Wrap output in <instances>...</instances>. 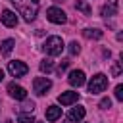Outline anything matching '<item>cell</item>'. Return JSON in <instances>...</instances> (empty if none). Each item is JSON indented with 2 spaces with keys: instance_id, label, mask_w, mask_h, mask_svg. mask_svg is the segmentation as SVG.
<instances>
[{
  "instance_id": "obj_1",
  "label": "cell",
  "mask_w": 123,
  "mask_h": 123,
  "mask_svg": "<svg viewBox=\"0 0 123 123\" xmlns=\"http://www.w3.org/2000/svg\"><path fill=\"white\" fill-rule=\"evenodd\" d=\"M12 4L25 21H33L38 13V0H12Z\"/></svg>"
},
{
  "instance_id": "obj_2",
  "label": "cell",
  "mask_w": 123,
  "mask_h": 123,
  "mask_svg": "<svg viewBox=\"0 0 123 123\" xmlns=\"http://www.w3.org/2000/svg\"><path fill=\"white\" fill-rule=\"evenodd\" d=\"M63 40L60 38V37H48L46 38V42L42 44V50L48 54V56H60L62 52H63Z\"/></svg>"
},
{
  "instance_id": "obj_3",
  "label": "cell",
  "mask_w": 123,
  "mask_h": 123,
  "mask_svg": "<svg viewBox=\"0 0 123 123\" xmlns=\"http://www.w3.org/2000/svg\"><path fill=\"white\" fill-rule=\"evenodd\" d=\"M108 88V77L104 75V73H96L92 79H90V83H88V92L90 94H100V92H104Z\"/></svg>"
},
{
  "instance_id": "obj_4",
  "label": "cell",
  "mask_w": 123,
  "mask_h": 123,
  "mask_svg": "<svg viewBox=\"0 0 123 123\" xmlns=\"http://www.w3.org/2000/svg\"><path fill=\"white\" fill-rule=\"evenodd\" d=\"M50 88H52V81H50L48 77H37V79L33 81V90H35L38 96H44Z\"/></svg>"
},
{
  "instance_id": "obj_5",
  "label": "cell",
  "mask_w": 123,
  "mask_h": 123,
  "mask_svg": "<svg viewBox=\"0 0 123 123\" xmlns=\"http://www.w3.org/2000/svg\"><path fill=\"white\" fill-rule=\"evenodd\" d=\"M46 17H48V21H52L56 25H62V23L67 21V15H65V12L62 8H48L46 10Z\"/></svg>"
},
{
  "instance_id": "obj_6",
  "label": "cell",
  "mask_w": 123,
  "mask_h": 123,
  "mask_svg": "<svg viewBox=\"0 0 123 123\" xmlns=\"http://www.w3.org/2000/svg\"><path fill=\"white\" fill-rule=\"evenodd\" d=\"M8 71H10L12 77H23V75H27L29 67H27V63L19 62V60H13V62H8Z\"/></svg>"
},
{
  "instance_id": "obj_7",
  "label": "cell",
  "mask_w": 123,
  "mask_h": 123,
  "mask_svg": "<svg viewBox=\"0 0 123 123\" xmlns=\"http://www.w3.org/2000/svg\"><path fill=\"white\" fill-rule=\"evenodd\" d=\"M67 81H69V85H71V86H77V88H79V86H83V85H85V81H86V79H85V71H83V69H73V71L69 73Z\"/></svg>"
},
{
  "instance_id": "obj_8",
  "label": "cell",
  "mask_w": 123,
  "mask_h": 123,
  "mask_svg": "<svg viewBox=\"0 0 123 123\" xmlns=\"http://www.w3.org/2000/svg\"><path fill=\"white\" fill-rule=\"evenodd\" d=\"M8 94L15 100H27V90L21 86V85H15V83H10L8 85Z\"/></svg>"
},
{
  "instance_id": "obj_9",
  "label": "cell",
  "mask_w": 123,
  "mask_h": 123,
  "mask_svg": "<svg viewBox=\"0 0 123 123\" xmlns=\"http://www.w3.org/2000/svg\"><path fill=\"white\" fill-rule=\"evenodd\" d=\"M117 12H119V2H117V0H108V2L104 4V8H102V15H104L106 19L117 15Z\"/></svg>"
},
{
  "instance_id": "obj_10",
  "label": "cell",
  "mask_w": 123,
  "mask_h": 123,
  "mask_svg": "<svg viewBox=\"0 0 123 123\" xmlns=\"http://www.w3.org/2000/svg\"><path fill=\"white\" fill-rule=\"evenodd\" d=\"M77 100H79V92H73V90L62 92V94L58 96V102H60L62 106H71V104H75Z\"/></svg>"
},
{
  "instance_id": "obj_11",
  "label": "cell",
  "mask_w": 123,
  "mask_h": 123,
  "mask_svg": "<svg viewBox=\"0 0 123 123\" xmlns=\"http://www.w3.org/2000/svg\"><path fill=\"white\" fill-rule=\"evenodd\" d=\"M0 17H2V23H4L6 27H15V25H17V15H15V12H12V10H4Z\"/></svg>"
},
{
  "instance_id": "obj_12",
  "label": "cell",
  "mask_w": 123,
  "mask_h": 123,
  "mask_svg": "<svg viewBox=\"0 0 123 123\" xmlns=\"http://www.w3.org/2000/svg\"><path fill=\"white\" fill-rule=\"evenodd\" d=\"M85 108L83 106H77V108H71V111L67 113V121H81L85 117Z\"/></svg>"
},
{
  "instance_id": "obj_13",
  "label": "cell",
  "mask_w": 123,
  "mask_h": 123,
  "mask_svg": "<svg viewBox=\"0 0 123 123\" xmlns=\"http://www.w3.org/2000/svg\"><path fill=\"white\" fill-rule=\"evenodd\" d=\"M13 46H15V40H13V38L2 40V42H0V54H2V56H10V52L13 50Z\"/></svg>"
},
{
  "instance_id": "obj_14",
  "label": "cell",
  "mask_w": 123,
  "mask_h": 123,
  "mask_svg": "<svg viewBox=\"0 0 123 123\" xmlns=\"http://www.w3.org/2000/svg\"><path fill=\"white\" fill-rule=\"evenodd\" d=\"M60 115H62V108H58V106H48L46 108V119L48 121H56Z\"/></svg>"
},
{
  "instance_id": "obj_15",
  "label": "cell",
  "mask_w": 123,
  "mask_h": 123,
  "mask_svg": "<svg viewBox=\"0 0 123 123\" xmlns=\"http://www.w3.org/2000/svg\"><path fill=\"white\" fill-rule=\"evenodd\" d=\"M75 10L83 12L85 15H90V13H92V8H90V6H88L85 0H77V2H75Z\"/></svg>"
},
{
  "instance_id": "obj_16",
  "label": "cell",
  "mask_w": 123,
  "mask_h": 123,
  "mask_svg": "<svg viewBox=\"0 0 123 123\" xmlns=\"http://www.w3.org/2000/svg\"><path fill=\"white\" fill-rule=\"evenodd\" d=\"M83 35H85L86 38H96V40H98V38H102V35H104V33H102L100 29H85V31H83Z\"/></svg>"
},
{
  "instance_id": "obj_17",
  "label": "cell",
  "mask_w": 123,
  "mask_h": 123,
  "mask_svg": "<svg viewBox=\"0 0 123 123\" xmlns=\"http://www.w3.org/2000/svg\"><path fill=\"white\" fill-rule=\"evenodd\" d=\"M38 67H40V71H42V73H50V71H52V67H54V62H52L50 58H46V60H42V62H40V65H38Z\"/></svg>"
},
{
  "instance_id": "obj_18",
  "label": "cell",
  "mask_w": 123,
  "mask_h": 123,
  "mask_svg": "<svg viewBox=\"0 0 123 123\" xmlns=\"http://www.w3.org/2000/svg\"><path fill=\"white\" fill-rule=\"evenodd\" d=\"M17 123H37V121H35V117L31 113H21L17 117Z\"/></svg>"
},
{
  "instance_id": "obj_19",
  "label": "cell",
  "mask_w": 123,
  "mask_h": 123,
  "mask_svg": "<svg viewBox=\"0 0 123 123\" xmlns=\"http://www.w3.org/2000/svg\"><path fill=\"white\" fill-rule=\"evenodd\" d=\"M79 52H81V44H79L77 40L69 42V54H71V56H75V54H79Z\"/></svg>"
},
{
  "instance_id": "obj_20",
  "label": "cell",
  "mask_w": 123,
  "mask_h": 123,
  "mask_svg": "<svg viewBox=\"0 0 123 123\" xmlns=\"http://www.w3.org/2000/svg\"><path fill=\"white\" fill-rule=\"evenodd\" d=\"M111 75H113V77H119V75H121V62H119V60L113 62V65H111Z\"/></svg>"
},
{
  "instance_id": "obj_21",
  "label": "cell",
  "mask_w": 123,
  "mask_h": 123,
  "mask_svg": "<svg viewBox=\"0 0 123 123\" xmlns=\"http://www.w3.org/2000/svg\"><path fill=\"white\" fill-rule=\"evenodd\" d=\"M115 100H123V85H117L115 86Z\"/></svg>"
},
{
  "instance_id": "obj_22",
  "label": "cell",
  "mask_w": 123,
  "mask_h": 123,
  "mask_svg": "<svg viewBox=\"0 0 123 123\" xmlns=\"http://www.w3.org/2000/svg\"><path fill=\"white\" fill-rule=\"evenodd\" d=\"M100 108H102V110L111 108V100H110V98H102V100H100Z\"/></svg>"
},
{
  "instance_id": "obj_23",
  "label": "cell",
  "mask_w": 123,
  "mask_h": 123,
  "mask_svg": "<svg viewBox=\"0 0 123 123\" xmlns=\"http://www.w3.org/2000/svg\"><path fill=\"white\" fill-rule=\"evenodd\" d=\"M21 110H23V111H29V113H31V111L35 110V102H25Z\"/></svg>"
},
{
  "instance_id": "obj_24",
  "label": "cell",
  "mask_w": 123,
  "mask_h": 123,
  "mask_svg": "<svg viewBox=\"0 0 123 123\" xmlns=\"http://www.w3.org/2000/svg\"><path fill=\"white\" fill-rule=\"evenodd\" d=\"M67 65H69V62H67V60H62V63H60V67H58V73L62 75V73L67 69Z\"/></svg>"
},
{
  "instance_id": "obj_25",
  "label": "cell",
  "mask_w": 123,
  "mask_h": 123,
  "mask_svg": "<svg viewBox=\"0 0 123 123\" xmlns=\"http://www.w3.org/2000/svg\"><path fill=\"white\" fill-rule=\"evenodd\" d=\"M2 79H4V71L0 69V81H2Z\"/></svg>"
},
{
  "instance_id": "obj_26",
  "label": "cell",
  "mask_w": 123,
  "mask_h": 123,
  "mask_svg": "<svg viewBox=\"0 0 123 123\" xmlns=\"http://www.w3.org/2000/svg\"><path fill=\"white\" fill-rule=\"evenodd\" d=\"M54 2H63V0H54Z\"/></svg>"
}]
</instances>
